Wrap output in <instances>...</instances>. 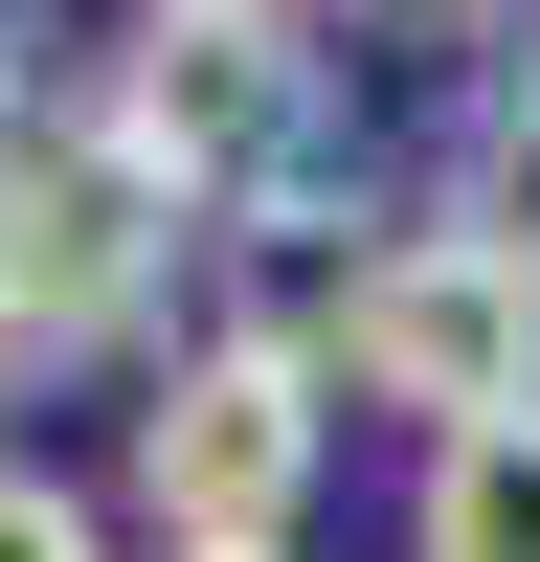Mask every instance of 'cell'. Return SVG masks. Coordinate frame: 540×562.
Returning a JSON list of instances; mask_svg holds the SVG:
<instances>
[{"instance_id":"obj_7","label":"cell","mask_w":540,"mask_h":562,"mask_svg":"<svg viewBox=\"0 0 540 562\" xmlns=\"http://www.w3.org/2000/svg\"><path fill=\"white\" fill-rule=\"evenodd\" d=\"M360 23H405V45H495V0H360Z\"/></svg>"},{"instance_id":"obj_6","label":"cell","mask_w":540,"mask_h":562,"mask_svg":"<svg viewBox=\"0 0 540 562\" xmlns=\"http://www.w3.org/2000/svg\"><path fill=\"white\" fill-rule=\"evenodd\" d=\"M0 562H113V540H90L68 473H0Z\"/></svg>"},{"instance_id":"obj_2","label":"cell","mask_w":540,"mask_h":562,"mask_svg":"<svg viewBox=\"0 0 540 562\" xmlns=\"http://www.w3.org/2000/svg\"><path fill=\"white\" fill-rule=\"evenodd\" d=\"M315 450H338V338H203L158 360V405H135V518H158V562H293V495Z\"/></svg>"},{"instance_id":"obj_3","label":"cell","mask_w":540,"mask_h":562,"mask_svg":"<svg viewBox=\"0 0 540 562\" xmlns=\"http://www.w3.org/2000/svg\"><path fill=\"white\" fill-rule=\"evenodd\" d=\"M338 383L405 405L428 450L518 428V405H540V225H405V248H360V293H338Z\"/></svg>"},{"instance_id":"obj_4","label":"cell","mask_w":540,"mask_h":562,"mask_svg":"<svg viewBox=\"0 0 540 562\" xmlns=\"http://www.w3.org/2000/svg\"><path fill=\"white\" fill-rule=\"evenodd\" d=\"M158 248H180V225L113 180V135H90V113H23V135H0V383H23V360L135 338Z\"/></svg>"},{"instance_id":"obj_5","label":"cell","mask_w":540,"mask_h":562,"mask_svg":"<svg viewBox=\"0 0 540 562\" xmlns=\"http://www.w3.org/2000/svg\"><path fill=\"white\" fill-rule=\"evenodd\" d=\"M405 562H540V405H518V428H473V450H428Z\"/></svg>"},{"instance_id":"obj_8","label":"cell","mask_w":540,"mask_h":562,"mask_svg":"<svg viewBox=\"0 0 540 562\" xmlns=\"http://www.w3.org/2000/svg\"><path fill=\"white\" fill-rule=\"evenodd\" d=\"M0 473H23V450H0Z\"/></svg>"},{"instance_id":"obj_1","label":"cell","mask_w":540,"mask_h":562,"mask_svg":"<svg viewBox=\"0 0 540 562\" xmlns=\"http://www.w3.org/2000/svg\"><path fill=\"white\" fill-rule=\"evenodd\" d=\"M315 113H338L315 0H135V23H113V68H90L113 180H135L158 225H203V248H248V225L315 180Z\"/></svg>"}]
</instances>
